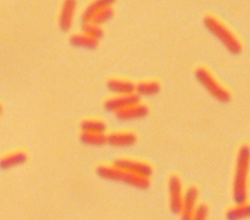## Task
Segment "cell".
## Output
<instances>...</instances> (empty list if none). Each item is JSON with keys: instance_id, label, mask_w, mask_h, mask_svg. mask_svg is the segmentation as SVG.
<instances>
[{"instance_id": "obj_3", "label": "cell", "mask_w": 250, "mask_h": 220, "mask_svg": "<svg viewBox=\"0 0 250 220\" xmlns=\"http://www.w3.org/2000/svg\"><path fill=\"white\" fill-rule=\"evenodd\" d=\"M97 174L101 178L113 182H119L132 186L140 190H146L150 187L149 178L138 176L132 173H129L125 170L119 169L115 166H99L97 168Z\"/></svg>"}, {"instance_id": "obj_11", "label": "cell", "mask_w": 250, "mask_h": 220, "mask_svg": "<svg viewBox=\"0 0 250 220\" xmlns=\"http://www.w3.org/2000/svg\"><path fill=\"white\" fill-rule=\"evenodd\" d=\"M137 136L132 132H116L107 136V144L117 148H127L135 145Z\"/></svg>"}, {"instance_id": "obj_19", "label": "cell", "mask_w": 250, "mask_h": 220, "mask_svg": "<svg viewBox=\"0 0 250 220\" xmlns=\"http://www.w3.org/2000/svg\"><path fill=\"white\" fill-rule=\"evenodd\" d=\"M83 144L89 146H102L107 143V136L105 133H83L81 136Z\"/></svg>"}, {"instance_id": "obj_17", "label": "cell", "mask_w": 250, "mask_h": 220, "mask_svg": "<svg viewBox=\"0 0 250 220\" xmlns=\"http://www.w3.org/2000/svg\"><path fill=\"white\" fill-rule=\"evenodd\" d=\"M70 43L76 47L86 48V49H93L98 45V41L88 37L83 33L76 34L72 36L70 39Z\"/></svg>"}, {"instance_id": "obj_20", "label": "cell", "mask_w": 250, "mask_h": 220, "mask_svg": "<svg viewBox=\"0 0 250 220\" xmlns=\"http://www.w3.org/2000/svg\"><path fill=\"white\" fill-rule=\"evenodd\" d=\"M83 33L96 41H99L103 37L102 27L91 22L83 23Z\"/></svg>"}, {"instance_id": "obj_1", "label": "cell", "mask_w": 250, "mask_h": 220, "mask_svg": "<svg viewBox=\"0 0 250 220\" xmlns=\"http://www.w3.org/2000/svg\"><path fill=\"white\" fill-rule=\"evenodd\" d=\"M250 170V147L242 145L236 154L235 171L232 183V198L235 204L246 202L248 175Z\"/></svg>"}, {"instance_id": "obj_23", "label": "cell", "mask_w": 250, "mask_h": 220, "mask_svg": "<svg viewBox=\"0 0 250 220\" xmlns=\"http://www.w3.org/2000/svg\"><path fill=\"white\" fill-rule=\"evenodd\" d=\"M1 111H2V107H1V105H0V113H1Z\"/></svg>"}, {"instance_id": "obj_16", "label": "cell", "mask_w": 250, "mask_h": 220, "mask_svg": "<svg viewBox=\"0 0 250 220\" xmlns=\"http://www.w3.org/2000/svg\"><path fill=\"white\" fill-rule=\"evenodd\" d=\"M160 85L155 81L142 82L136 85V94L139 96H152L160 91Z\"/></svg>"}, {"instance_id": "obj_4", "label": "cell", "mask_w": 250, "mask_h": 220, "mask_svg": "<svg viewBox=\"0 0 250 220\" xmlns=\"http://www.w3.org/2000/svg\"><path fill=\"white\" fill-rule=\"evenodd\" d=\"M195 77L199 84L215 99L223 103H227L230 100L229 91L223 87L206 68H197L195 71Z\"/></svg>"}, {"instance_id": "obj_6", "label": "cell", "mask_w": 250, "mask_h": 220, "mask_svg": "<svg viewBox=\"0 0 250 220\" xmlns=\"http://www.w3.org/2000/svg\"><path fill=\"white\" fill-rule=\"evenodd\" d=\"M113 166L127 171L129 173L146 177V178H150L152 175L151 166L142 161H137L132 159H117L116 161H114Z\"/></svg>"}, {"instance_id": "obj_12", "label": "cell", "mask_w": 250, "mask_h": 220, "mask_svg": "<svg viewBox=\"0 0 250 220\" xmlns=\"http://www.w3.org/2000/svg\"><path fill=\"white\" fill-rule=\"evenodd\" d=\"M116 2V0H92V1L85 7L82 15L83 23H88L92 19V17L98 13L99 11L112 7Z\"/></svg>"}, {"instance_id": "obj_22", "label": "cell", "mask_w": 250, "mask_h": 220, "mask_svg": "<svg viewBox=\"0 0 250 220\" xmlns=\"http://www.w3.org/2000/svg\"><path fill=\"white\" fill-rule=\"evenodd\" d=\"M209 209L205 204H200L196 207L191 220H206L208 217Z\"/></svg>"}, {"instance_id": "obj_5", "label": "cell", "mask_w": 250, "mask_h": 220, "mask_svg": "<svg viewBox=\"0 0 250 220\" xmlns=\"http://www.w3.org/2000/svg\"><path fill=\"white\" fill-rule=\"evenodd\" d=\"M168 194L171 211L174 214H180L184 200V192L182 182L178 176L170 177L168 181Z\"/></svg>"}, {"instance_id": "obj_14", "label": "cell", "mask_w": 250, "mask_h": 220, "mask_svg": "<svg viewBox=\"0 0 250 220\" xmlns=\"http://www.w3.org/2000/svg\"><path fill=\"white\" fill-rule=\"evenodd\" d=\"M27 154L23 152L12 153L8 155H5L0 160V167L2 169H10L16 166H20L27 161Z\"/></svg>"}, {"instance_id": "obj_9", "label": "cell", "mask_w": 250, "mask_h": 220, "mask_svg": "<svg viewBox=\"0 0 250 220\" xmlns=\"http://www.w3.org/2000/svg\"><path fill=\"white\" fill-rule=\"evenodd\" d=\"M78 0H64L59 15V25L63 31H69L74 22Z\"/></svg>"}, {"instance_id": "obj_15", "label": "cell", "mask_w": 250, "mask_h": 220, "mask_svg": "<svg viewBox=\"0 0 250 220\" xmlns=\"http://www.w3.org/2000/svg\"><path fill=\"white\" fill-rule=\"evenodd\" d=\"M227 220H244L250 218V203L236 204L229 208L226 213Z\"/></svg>"}, {"instance_id": "obj_13", "label": "cell", "mask_w": 250, "mask_h": 220, "mask_svg": "<svg viewBox=\"0 0 250 220\" xmlns=\"http://www.w3.org/2000/svg\"><path fill=\"white\" fill-rule=\"evenodd\" d=\"M110 91L117 95H126L136 93V85L127 80L112 79L107 83Z\"/></svg>"}, {"instance_id": "obj_2", "label": "cell", "mask_w": 250, "mask_h": 220, "mask_svg": "<svg viewBox=\"0 0 250 220\" xmlns=\"http://www.w3.org/2000/svg\"><path fill=\"white\" fill-rule=\"evenodd\" d=\"M205 28L218 39L219 42L232 54H239L242 50V44L237 37L219 19L212 15H207L203 20Z\"/></svg>"}, {"instance_id": "obj_8", "label": "cell", "mask_w": 250, "mask_h": 220, "mask_svg": "<svg viewBox=\"0 0 250 220\" xmlns=\"http://www.w3.org/2000/svg\"><path fill=\"white\" fill-rule=\"evenodd\" d=\"M198 190L195 187H189L184 194V200L181 210L182 220H191V217L197 207Z\"/></svg>"}, {"instance_id": "obj_18", "label": "cell", "mask_w": 250, "mask_h": 220, "mask_svg": "<svg viewBox=\"0 0 250 220\" xmlns=\"http://www.w3.org/2000/svg\"><path fill=\"white\" fill-rule=\"evenodd\" d=\"M106 124L101 120L87 119L81 124V129L83 133H105Z\"/></svg>"}, {"instance_id": "obj_21", "label": "cell", "mask_w": 250, "mask_h": 220, "mask_svg": "<svg viewBox=\"0 0 250 220\" xmlns=\"http://www.w3.org/2000/svg\"><path fill=\"white\" fill-rule=\"evenodd\" d=\"M113 16H114L113 8L112 7H108V8H105V9L99 11L98 13H96L92 17L90 22L94 23V24H96L98 26H102L103 24H105L108 21H110Z\"/></svg>"}, {"instance_id": "obj_7", "label": "cell", "mask_w": 250, "mask_h": 220, "mask_svg": "<svg viewBox=\"0 0 250 220\" xmlns=\"http://www.w3.org/2000/svg\"><path fill=\"white\" fill-rule=\"evenodd\" d=\"M137 103H140V96L136 93L117 95L106 100L104 103V108L109 112L117 113Z\"/></svg>"}, {"instance_id": "obj_10", "label": "cell", "mask_w": 250, "mask_h": 220, "mask_svg": "<svg viewBox=\"0 0 250 220\" xmlns=\"http://www.w3.org/2000/svg\"><path fill=\"white\" fill-rule=\"evenodd\" d=\"M149 113V109L146 105L142 103H137L126 109L119 111L116 114V117L121 121H132L146 118Z\"/></svg>"}, {"instance_id": "obj_24", "label": "cell", "mask_w": 250, "mask_h": 220, "mask_svg": "<svg viewBox=\"0 0 250 220\" xmlns=\"http://www.w3.org/2000/svg\"><path fill=\"white\" fill-rule=\"evenodd\" d=\"M249 184H250V181H249Z\"/></svg>"}]
</instances>
